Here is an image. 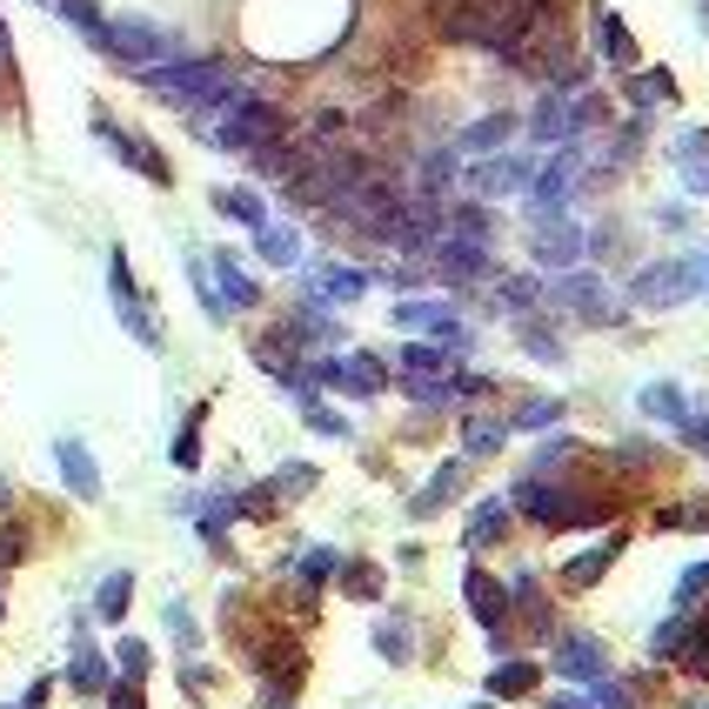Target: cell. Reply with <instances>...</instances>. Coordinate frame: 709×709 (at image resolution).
<instances>
[{"mask_svg": "<svg viewBox=\"0 0 709 709\" xmlns=\"http://www.w3.org/2000/svg\"><path fill=\"white\" fill-rule=\"evenodd\" d=\"M95 128H101V134H108V141L121 148V161H128V167H141V174H148V182H167V161H161V154H154V148H148L141 134H121L114 121H95Z\"/></svg>", "mask_w": 709, "mask_h": 709, "instance_id": "ac0fdd59", "label": "cell"}, {"mask_svg": "<svg viewBox=\"0 0 709 709\" xmlns=\"http://www.w3.org/2000/svg\"><path fill=\"white\" fill-rule=\"evenodd\" d=\"M709 589V563H696V569H683V582H676V596L689 602V596H702Z\"/></svg>", "mask_w": 709, "mask_h": 709, "instance_id": "f907efd6", "label": "cell"}, {"mask_svg": "<svg viewBox=\"0 0 709 709\" xmlns=\"http://www.w3.org/2000/svg\"><path fill=\"white\" fill-rule=\"evenodd\" d=\"M61 476H67V489L80 495V502H95L101 495V476H95V456L80 449V441H61Z\"/></svg>", "mask_w": 709, "mask_h": 709, "instance_id": "d6986e66", "label": "cell"}, {"mask_svg": "<svg viewBox=\"0 0 709 709\" xmlns=\"http://www.w3.org/2000/svg\"><path fill=\"white\" fill-rule=\"evenodd\" d=\"M609 669V650L596 643V636H563L556 643V676L563 683H589V676H602Z\"/></svg>", "mask_w": 709, "mask_h": 709, "instance_id": "4fadbf2b", "label": "cell"}, {"mask_svg": "<svg viewBox=\"0 0 709 709\" xmlns=\"http://www.w3.org/2000/svg\"><path fill=\"white\" fill-rule=\"evenodd\" d=\"M509 441V422H489V415H469V428H462V449L469 456H495Z\"/></svg>", "mask_w": 709, "mask_h": 709, "instance_id": "d4e9b609", "label": "cell"}, {"mask_svg": "<svg viewBox=\"0 0 709 709\" xmlns=\"http://www.w3.org/2000/svg\"><path fill=\"white\" fill-rule=\"evenodd\" d=\"M61 14H67V21H74V28H80L87 41H95V47H101V28H108V21H101L95 8H87V0H61Z\"/></svg>", "mask_w": 709, "mask_h": 709, "instance_id": "74e56055", "label": "cell"}, {"mask_svg": "<svg viewBox=\"0 0 709 709\" xmlns=\"http://www.w3.org/2000/svg\"><path fill=\"white\" fill-rule=\"evenodd\" d=\"M656 522H663V528H709V509H702V502H683V509H663Z\"/></svg>", "mask_w": 709, "mask_h": 709, "instance_id": "ee69618b", "label": "cell"}, {"mask_svg": "<svg viewBox=\"0 0 709 709\" xmlns=\"http://www.w3.org/2000/svg\"><path fill=\"white\" fill-rule=\"evenodd\" d=\"M589 709H636V702H630V689H615L609 669H602V676H589Z\"/></svg>", "mask_w": 709, "mask_h": 709, "instance_id": "8d00e7d4", "label": "cell"}, {"mask_svg": "<svg viewBox=\"0 0 709 709\" xmlns=\"http://www.w3.org/2000/svg\"><path fill=\"white\" fill-rule=\"evenodd\" d=\"M515 509H528V515H536L543 528H582V522H596V515H602L589 495H569L563 482L549 489L543 476H528V482L515 489Z\"/></svg>", "mask_w": 709, "mask_h": 709, "instance_id": "3957f363", "label": "cell"}, {"mask_svg": "<svg viewBox=\"0 0 709 709\" xmlns=\"http://www.w3.org/2000/svg\"><path fill=\"white\" fill-rule=\"evenodd\" d=\"M321 295L328 302H362L369 295V275L362 269H321Z\"/></svg>", "mask_w": 709, "mask_h": 709, "instance_id": "83f0119b", "label": "cell"}, {"mask_svg": "<svg viewBox=\"0 0 709 709\" xmlns=\"http://www.w3.org/2000/svg\"><path fill=\"white\" fill-rule=\"evenodd\" d=\"M549 709H576V702H549Z\"/></svg>", "mask_w": 709, "mask_h": 709, "instance_id": "680465c9", "label": "cell"}, {"mask_svg": "<svg viewBox=\"0 0 709 709\" xmlns=\"http://www.w3.org/2000/svg\"><path fill=\"white\" fill-rule=\"evenodd\" d=\"M108 269H114V308H121V321L134 328V341H148V348H154V341H161V328H154V315L141 308V295H134V282H128V261L114 254Z\"/></svg>", "mask_w": 709, "mask_h": 709, "instance_id": "9a60e30c", "label": "cell"}, {"mask_svg": "<svg viewBox=\"0 0 709 709\" xmlns=\"http://www.w3.org/2000/svg\"><path fill=\"white\" fill-rule=\"evenodd\" d=\"M636 408H643L650 422H669V428H676V422L689 415V395H683L676 382H650V389L636 395Z\"/></svg>", "mask_w": 709, "mask_h": 709, "instance_id": "ffe728a7", "label": "cell"}, {"mask_svg": "<svg viewBox=\"0 0 709 709\" xmlns=\"http://www.w3.org/2000/svg\"><path fill=\"white\" fill-rule=\"evenodd\" d=\"M502 528H509V502H482V509H476V522H469V549H489Z\"/></svg>", "mask_w": 709, "mask_h": 709, "instance_id": "f1b7e54d", "label": "cell"}, {"mask_svg": "<svg viewBox=\"0 0 709 709\" xmlns=\"http://www.w3.org/2000/svg\"><path fill=\"white\" fill-rule=\"evenodd\" d=\"M456 167H462V161H456V148H441V154H428L422 182H428V188H441V182H456Z\"/></svg>", "mask_w": 709, "mask_h": 709, "instance_id": "f6af8a7d", "label": "cell"}, {"mask_svg": "<svg viewBox=\"0 0 709 709\" xmlns=\"http://www.w3.org/2000/svg\"><path fill=\"white\" fill-rule=\"evenodd\" d=\"M683 663H689V676H709V630H689L683 636V650H676Z\"/></svg>", "mask_w": 709, "mask_h": 709, "instance_id": "f35d334b", "label": "cell"}, {"mask_svg": "<svg viewBox=\"0 0 709 709\" xmlns=\"http://www.w3.org/2000/svg\"><path fill=\"white\" fill-rule=\"evenodd\" d=\"M114 709H148V702H141V683H134V676H128V683H114Z\"/></svg>", "mask_w": 709, "mask_h": 709, "instance_id": "816d5d0a", "label": "cell"}, {"mask_svg": "<svg viewBox=\"0 0 709 709\" xmlns=\"http://www.w3.org/2000/svg\"><path fill=\"white\" fill-rule=\"evenodd\" d=\"M543 676H536V663H495V676H489V696H528Z\"/></svg>", "mask_w": 709, "mask_h": 709, "instance_id": "484cf974", "label": "cell"}, {"mask_svg": "<svg viewBox=\"0 0 709 709\" xmlns=\"http://www.w3.org/2000/svg\"><path fill=\"white\" fill-rule=\"evenodd\" d=\"M502 302H509V315H528V308L543 302V282H528V275H509V282H502Z\"/></svg>", "mask_w": 709, "mask_h": 709, "instance_id": "e575fe53", "label": "cell"}, {"mask_svg": "<svg viewBox=\"0 0 709 709\" xmlns=\"http://www.w3.org/2000/svg\"><path fill=\"white\" fill-rule=\"evenodd\" d=\"M67 683L80 689V696H101L108 689V656L87 643V630H74V663H67Z\"/></svg>", "mask_w": 709, "mask_h": 709, "instance_id": "2e32d148", "label": "cell"}, {"mask_svg": "<svg viewBox=\"0 0 709 709\" xmlns=\"http://www.w3.org/2000/svg\"><path fill=\"white\" fill-rule=\"evenodd\" d=\"M308 428H321V435H348V422H341L335 408H321V402H308Z\"/></svg>", "mask_w": 709, "mask_h": 709, "instance_id": "681fc988", "label": "cell"}, {"mask_svg": "<svg viewBox=\"0 0 709 709\" xmlns=\"http://www.w3.org/2000/svg\"><path fill=\"white\" fill-rule=\"evenodd\" d=\"M254 234H261V254H269L275 269H295V261H302V241H295V228H269V221H261Z\"/></svg>", "mask_w": 709, "mask_h": 709, "instance_id": "4316f807", "label": "cell"}, {"mask_svg": "<svg viewBox=\"0 0 709 709\" xmlns=\"http://www.w3.org/2000/svg\"><path fill=\"white\" fill-rule=\"evenodd\" d=\"M615 549H623L615 536H609V543H596V549H582V556H576V563L563 569V576H569V589H589V582H596V576H602V569L615 563Z\"/></svg>", "mask_w": 709, "mask_h": 709, "instance_id": "603a6c76", "label": "cell"}, {"mask_svg": "<svg viewBox=\"0 0 709 709\" xmlns=\"http://www.w3.org/2000/svg\"><path fill=\"white\" fill-rule=\"evenodd\" d=\"M676 428H683V441H689V449H702V456H709V415H683Z\"/></svg>", "mask_w": 709, "mask_h": 709, "instance_id": "c3c4849f", "label": "cell"}, {"mask_svg": "<svg viewBox=\"0 0 709 709\" xmlns=\"http://www.w3.org/2000/svg\"><path fill=\"white\" fill-rule=\"evenodd\" d=\"M683 636H689V623H683V615H669V623L650 636V656H676V650H683Z\"/></svg>", "mask_w": 709, "mask_h": 709, "instance_id": "b9f144b4", "label": "cell"}, {"mask_svg": "<svg viewBox=\"0 0 709 709\" xmlns=\"http://www.w3.org/2000/svg\"><path fill=\"white\" fill-rule=\"evenodd\" d=\"M335 569H341V556H335V549H308V556H302V582H328Z\"/></svg>", "mask_w": 709, "mask_h": 709, "instance_id": "7bdbcfd3", "label": "cell"}, {"mask_svg": "<svg viewBox=\"0 0 709 709\" xmlns=\"http://www.w3.org/2000/svg\"><path fill=\"white\" fill-rule=\"evenodd\" d=\"M121 669L141 676V669H148V650H141V643H121Z\"/></svg>", "mask_w": 709, "mask_h": 709, "instance_id": "f5cc1de1", "label": "cell"}, {"mask_svg": "<svg viewBox=\"0 0 709 709\" xmlns=\"http://www.w3.org/2000/svg\"><path fill=\"white\" fill-rule=\"evenodd\" d=\"M21 549H28V543H21V528H8V536H0V563H14Z\"/></svg>", "mask_w": 709, "mask_h": 709, "instance_id": "11a10c76", "label": "cell"}, {"mask_svg": "<svg viewBox=\"0 0 709 709\" xmlns=\"http://www.w3.org/2000/svg\"><path fill=\"white\" fill-rule=\"evenodd\" d=\"M195 428H201V408L188 415V428H182V435H174V462H182V469H195V462H201V441H195Z\"/></svg>", "mask_w": 709, "mask_h": 709, "instance_id": "60d3db41", "label": "cell"}, {"mask_svg": "<svg viewBox=\"0 0 709 709\" xmlns=\"http://www.w3.org/2000/svg\"><path fill=\"white\" fill-rule=\"evenodd\" d=\"M302 489H315V469H308V462H288V469L275 476V495H302Z\"/></svg>", "mask_w": 709, "mask_h": 709, "instance_id": "bcb514c9", "label": "cell"}, {"mask_svg": "<svg viewBox=\"0 0 709 709\" xmlns=\"http://www.w3.org/2000/svg\"><path fill=\"white\" fill-rule=\"evenodd\" d=\"M348 596H382V576L369 569V563H348V582H341Z\"/></svg>", "mask_w": 709, "mask_h": 709, "instance_id": "7dc6e473", "label": "cell"}, {"mask_svg": "<svg viewBox=\"0 0 709 709\" xmlns=\"http://www.w3.org/2000/svg\"><path fill=\"white\" fill-rule=\"evenodd\" d=\"M669 154H676V167H683V188H689V195H709V154H702V134H683Z\"/></svg>", "mask_w": 709, "mask_h": 709, "instance_id": "44dd1931", "label": "cell"}, {"mask_svg": "<svg viewBox=\"0 0 709 709\" xmlns=\"http://www.w3.org/2000/svg\"><path fill=\"white\" fill-rule=\"evenodd\" d=\"M589 28H596V54H602L609 67H636V41H630V28L615 21L609 8H596V14H589Z\"/></svg>", "mask_w": 709, "mask_h": 709, "instance_id": "e0dca14e", "label": "cell"}, {"mask_svg": "<svg viewBox=\"0 0 709 709\" xmlns=\"http://www.w3.org/2000/svg\"><path fill=\"white\" fill-rule=\"evenodd\" d=\"M435 261H441V275H456V282H482V275H489V241L441 234V241H435Z\"/></svg>", "mask_w": 709, "mask_h": 709, "instance_id": "8fae6325", "label": "cell"}, {"mask_svg": "<svg viewBox=\"0 0 709 709\" xmlns=\"http://www.w3.org/2000/svg\"><path fill=\"white\" fill-rule=\"evenodd\" d=\"M576 174H582V154L576 148H556L549 167L528 174V215H563L569 195H576Z\"/></svg>", "mask_w": 709, "mask_h": 709, "instance_id": "8992f818", "label": "cell"}, {"mask_svg": "<svg viewBox=\"0 0 709 709\" xmlns=\"http://www.w3.org/2000/svg\"><path fill=\"white\" fill-rule=\"evenodd\" d=\"M630 101H636V108L676 101V80H669V74H636V80H630Z\"/></svg>", "mask_w": 709, "mask_h": 709, "instance_id": "1f68e13d", "label": "cell"}, {"mask_svg": "<svg viewBox=\"0 0 709 709\" xmlns=\"http://www.w3.org/2000/svg\"><path fill=\"white\" fill-rule=\"evenodd\" d=\"M556 308H576L582 321H596V328H609V321H623V302H615L609 288H602V275H582V269H569V275H556L549 288H543Z\"/></svg>", "mask_w": 709, "mask_h": 709, "instance_id": "5b68a950", "label": "cell"}, {"mask_svg": "<svg viewBox=\"0 0 709 709\" xmlns=\"http://www.w3.org/2000/svg\"><path fill=\"white\" fill-rule=\"evenodd\" d=\"M502 141H509V114H489V121L462 128V148H469V154H495Z\"/></svg>", "mask_w": 709, "mask_h": 709, "instance_id": "4dcf8cb0", "label": "cell"}, {"mask_svg": "<svg viewBox=\"0 0 709 709\" xmlns=\"http://www.w3.org/2000/svg\"><path fill=\"white\" fill-rule=\"evenodd\" d=\"M576 254H582V234L563 215H536V261L543 269H576Z\"/></svg>", "mask_w": 709, "mask_h": 709, "instance_id": "7c38bea8", "label": "cell"}, {"mask_svg": "<svg viewBox=\"0 0 709 709\" xmlns=\"http://www.w3.org/2000/svg\"><path fill=\"white\" fill-rule=\"evenodd\" d=\"M462 596H469L476 623L489 630V643H495V656H502V643H509V596H502V582L482 576V569H469V576H462Z\"/></svg>", "mask_w": 709, "mask_h": 709, "instance_id": "ba28073f", "label": "cell"}, {"mask_svg": "<svg viewBox=\"0 0 709 709\" xmlns=\"http://www.w3.org/2000/svg\"><path fill=\"white\" fill-rule=\"evenodd\" d=\"M402 369L408 375H435V369H449V348H422L415 341V348H402Z\"/></svg>", "mask_w": 709, "mask_h": 709, "instance_id": "d590c367", "label": "cell"}, {"mask_svg": "<svg viewBox=\"0 0 709 709\" xmlns=\"http://www.w3.org/2000/svg\"><path fill=\"white\" fill-rule=\"evenodd\" d=\"M375 650H382L389 663H408V656H415V636H408V623H382V630H375Z\"/></svg>", "mask_w": 709, "mask_h": 709, "instance_id": "836d02e7", "label": "cell"}, {"mask_svg": "<svg viewBox=\"0 0 709 709\" xmlns=\"http://www.w3.org/2000/svg\"><path fill=\"white\" fill-rule=\"evenodd\" d=\"M462 476H469V462H441V469H435V482H428V489H422V495H415L408 509H415V515H428V509H441V502H449V495L462 489Z\"/></svg>", "mask_w": 709, "mask_h": 709, "instance_id": "7402d4cb", "label": "cell"}, {"mask_svg": "<svg viewBox=\"0 0 709 709\" xmlns=\"http://www.w3.org/2000/svg\"><path fill=\"white\" fill-rule=\"evenodd\" d=\"M395 321H402V328H428V335H441V348H469V328L456 321L449 302H395Z\"/></svg>", "mask_w": 709, "mask_h": 709, "instance_id": "9c48e42d", "label": "cell"}, {"mask_svg": "<svg viewBox=\"0 0 709 709\" xmlns=\"http://www.w3.org/2000/svg\"><path fill=\"white\" fill-rule=\"evenodd\" d=\"M630 295H636L643 308H676V302H689V295H702V288H696V269H689V261H656V269L636 275Z\"/></svg>", "mask_w": 709, "mask_h": 709, "instance_id": "52a82bcc", "label": "cell"}, {"mask_svg": "<svg viewBox=\"0 0 709 709\" xmlns=\"http://www.w3.org/2000/svg\"><path fill=\"white\" fill-rule=\"evenodd\" d=\"M221 148L234 154H261V148H275L282 141V114L269 101H254V95H228L221 101V128H215Z\"/></svg>", "mask_w": 709, "mask_h": 709, "instance_id": "7a4b0ae2", "label": "cell"}, {"mask_svg": "<svg viewBox=\"0 0 709 709\" xmlns=\"http://www.w3.org/2000/svg\"><path fill=\"white\" fill-rule=\"evenodd\" d=\"M215 208H221L228 221H241V228H261V221H269L261 195H248V188H221V195H215Z\"/></svg>", "mask_w": 709, "mask_h": 709, "instance_id": "cb8c5ba5", "label": "cell"}, {"mask_svg": "<svg viewBox=\"0 0 709 709\" xmlns=\"http://www.w3.org/2000/svg\"><path fill=\"white\" fill-rule=\"evenodd\" d=\"M556 422H563V402H549V395H543V402H528V408L515 415V428H556Z\"/></svg>", "mask_w": 709, "mask_h": 709, "instance_id": "ab89813d", "label": "cell"}, {"mask_svg": "<svg viewBox=\"0 0 709 709\" xmlns=\"http://www.w3.org/2000/svg\"><path fill=\"white\" fill-rule=\"evenodd\" d=\"M0 67H14V41H8V21H0Z\"/></svg>", "mask_w": 709, "mask_h": 709, "instance_id": "6f0895ef", "label": "cell"}, {"mask_svg": "<svg viewBox=\"0 0 709 709\" xmlns=\"http://www.w3.org/2000/svg\"><path fill=\"white\" fill-rule=\"evenodd\" d=\"M528 174H536V161H522V154H489V161L469 174V182H476L482 195H522Z\"/></svg>", "mask_w": 709, "mask_h": 709, "instance_id": "5bb4252c", "label": "cell"}, {"mask_svg": "<svg viewBox=\"0 0 709 709\" xmlns=\"http://www.w3.org/2000/svg\"><path fill=\"white\" fill-rule=\"evenodd\" d=\"M215 275H221V302H234V308H254V282L234 269V254H215Z\"/></svg>", "mask_w": 709, "mask_h": 709, "instance_id": "f546056e", "label": "cell"}, {"mask_svg": "<svg viewBox=\"0 0 709 709\" xmlns=\"http://www.w3.org/2000/svg\"><path fill=\"white\" fill-rule=\"evenodd\" d=\"M174 41L167 28H154V21H108L101 28V54H114V61H128V67H154V61H167Z\"/></svg>", "mask_w": 709, "mask_h": 709, "instance_id": "277c9868", "label": "cell"}, {"mask_svg": "<svg viewBox=\"0 0 709 709\" xmlns=\"http://www.w3.org/2000/svg\"><path fill=\"white\" fill-rule=\"evenodd\" d=\"M328 389H348V395H382V362H375V354H341V362H321L315 369Z\"/></svg>", "mask_w": 709, "mask_h": 709, "instance_id": "30bf717a", "label": "cell"}, {"mask_svg": "<svg viewBox=\"0 0 709 709\" xmlns=\"http://www.w3.org/2000/svg\"><path fill=\"white\" fill-rule=\"evenodd\" d=\"M689 269H696V288H709V248H696V254H689Z\"/></svg>", "mask_w": 709, "mask_h": 709, "instance_id": "9f6ffc18", "label": "cell"}, {"mask_svg": "<svg viewBox=\"0 0 709 709\" xmlns=\"http://www.w3.org/2000/svg\"><path fill=\"white\" fill-rule=\"evenodd\" d=\"M141 80L174 108H221L234 95V80L221 61H174V67H141Z\"/></svg>", "mask_w": 709, "mask_h": 709, "instance_id": "6da1fadb", "label": "cell"}, {"mask_svg": "<svg viewBox=\"0 0 709 709\" xmlns=\"http://www.w3.org/2000/svg\"><path fill=\"white\" fill-rule=\"evenodd\" d=\"M656 221H663L669 234H683V228H689V208H656Z\"/></svg>", "mask_w": 709, "mask_h": 709, "instance_id": "db71d44e", "label": "cell"}, {"mask_svg": "<svg viewBox=\"0 0 709 709\" xmlns=\"http://www.w3.org/2000/svg\"><path fill=\"white\" fill-rule=\"evenodd\" d=\"M128 602H134V576H108L101 582V615H108V623H121Z\"/></svg>", "mask_w": 709, "mask_h": 709, "instance_id": "d6a6232c", "label": "cell"}, {"mask_svg": "<svg viewBox=\"0 0 709 709\" xmlns=\"http://www.w3.org/2000/svg\"><path fill=\"white\" fill-rule=\"evenodd\" d=\"M702 28H709V8H702Z\"/></svg>", "mask_w": 709, "mask_h": 709, "instance_id": "91938a15", "label": "cell"}]
</instances>
